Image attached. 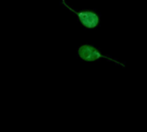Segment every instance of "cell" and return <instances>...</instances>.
Masks as SVG:
<instances>
[{"label":"cell","instance_id":"obj_1","mask_svg":"<svg viewBox=\"0 0 147 132\" xmlns=\"http://www.w3.org/2000/svg\"><path fill=\"white\" fill-rule=\"evenodd\" d=\"M62 2H63V4H64L67 9H69L71 11L74 12V13L78 16V19H79L80 22H81L82 25L84 26L85 28H87V29H93V28H96V27L99 24L100 18H99L98 15H97L96 12L91 11V10L76 11V10H74L73 9H71L70 6L67 5L66 3L65 2V0H62Z\"/></svg>","mask_w":147,"mask_h":132},{"label":"cell","instance_id":"obj_2","mask_svg":"<svg viewBox=\"0 0 147 132\" xmlns=\"http://www.w3.org/2000/svg\"><path fill=\"white\" fill-rule=\"evenodd\" d=\"M78 55L82 60H84L85 61H89V62L95 61H96V60H98L100 58H105V59H108L110 61H113V62H115L116 64H119V65H121L122 67H124V65L122 63L118 62V61H115V60H113L111 58H109V57L102 54L100 53V51L96 48H95L93 46H90V45H87V44L83 45L78 48Z\"/></svg>","mask_w":147,"mask_h":132}]
</instances>
